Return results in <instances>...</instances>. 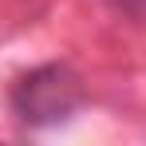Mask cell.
Segmentation results:
<instances>
[{
  "mask_svg": "<svg viewBox=\"0 0 146 146\" xmlns=\"http://www.w3.org/2000/svg\"><path fill=\"white\" fill-rule=\"evenodd\" d=\"M83 79L75 75L71 63H36L28 67L12 91H8V107L20 126L28 130H51V126H63L75 111L83 107Z\"/></svg>",
  "mask_w": 146,
  "mask_h": 146,
  "instance_id": "1",
  "label": "cell"
},
{
  "mask_svg": "<svg viewBox=\"0 0 146 146\" xmlns=\"http://www.w3.org/2000/svg\"><path fill=\"white\" fill-rule=\"evenodd\" d=\"M115 12H126V16H146V0H107Z\"/></svg>",
  "mask_w": 146,
  "mask_h": 146,
  "instance_id": "2",
  "label": "cell"
}]
</instances>
